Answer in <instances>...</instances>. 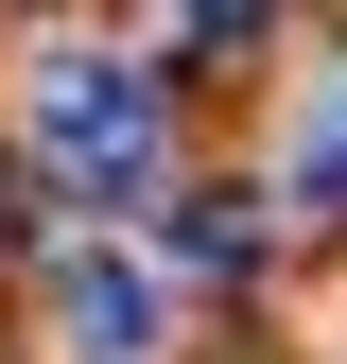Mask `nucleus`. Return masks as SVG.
<instances>
[{
  "label": "nucleus",
  "mask_w": 347,
  "mask_h": 364,
  "mask_svg": "<svg viewBox=\"0 0 347 364\" xmlns=\"http://www.w3.org/2000/svg\"><path fill=\"white\" fill-rule=\"evenodd\" d=\"M35 156L70 191H156V70L139 53H53L35 70Z\"/></svg>",
  "instance_id": "nucleus-1"
},
{
  "label": "nucleus",
  "mask_w": 347,
  "mask_h": 364,
  "mask_svg": "<svg viewBox=\"0 0 347 364\" xmlns=\"http://www.w3.org/2000/svg\"><path fill=\"white\" fill-rule=\"evenodd\" d=\"M53 330H70V364H156L174 295H156V260H122V243H70V260H53Z\"/></svg>",
  "instance_id": "nucleus-2"
},
{
  "label": "nucleus",
  "mask_w": 347,
  "mask_h": 364,
  "mask_svg": "<svg viewBox=\"0 0 347 364\" xmlns=\"http://www.w3.org/2000/svg\"><path fill=\"white\" fill-rule=\"evenodd\" d=\"M295 208H347V87L313 105V139H295Z\"/></svg>",
  "instance_id": "nucleus-3"
}]
</instances>
